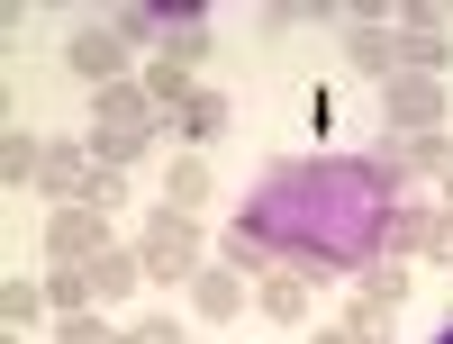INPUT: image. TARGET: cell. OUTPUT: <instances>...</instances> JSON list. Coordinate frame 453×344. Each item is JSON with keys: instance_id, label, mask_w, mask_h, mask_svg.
<instances>
[{"instance_id": "cell-1", "label": "cell", "mask_w": 453, "mask_h": 344, "mask_svg": "<svg viewBox=\"0 0 453 344\" xmlns=\"http://www.w3.org/2000/svg\"><path fill=\"white\" fill-rule=\"evenodd\" d=\"M390 200H399V181L372 155H318V164H273L236 226H254L263 254L299 281H345V272L363 281L381 263Z\"/></svg>"}, {"instance_id": "cell-2", "label": "cell", "mask_w": 453, "mask_h": 344, "mask_svg": "<svg viewBox=\"0 0 453 344\" xmlns=\"http://www.w3.org/2000/svg\"><path fill=\"white\" fill-rule=\"evenodd\" d=\"M136 254H145V281H191L200 272V218H181V209H155V218H145V236H136Z\"/></svg>"}, {"instance_id": "cell-3", "label": "cell", "mask_w": 453, "mask_h": 344, "mask_svg": "<svg viewBox=\"0 0 453 344\" xmlns=\"http://www.w3.org/2000/svg\"><path fill=\"white\" fill-rule=\"evenodd\" d=\"M127 64H136V55H127V36H119V27H73V36H64V73H82L91 91L127 82Z\"/></svg>"}, {"instance_id": "cell-4", "label": "cell", "mask_w": 453, "mask_h": 344, "mask_svg": "<svg viewBox=\"0 0 453 344\" xmlns=\"http://www.w3.org/2000/svg\"><path fill=\"white\" fill-rule=\"evenodd\" d=\"M444 64H453L444 10H408V19H399V73H418V82H444Z\"/></svg>"}, {"instance_id": "cell-5", "label": "cell", "mask_w": 453, "mask_h": 344, "mask_svg": "<svg viewBox=\"0 0 453 344\" xmlns=\"http://www.w3.org/2000/svg\"><path fill=\"white\" fill-rule=\"evenodd\" d=\"M372 164H381L390 181H444V172H453V136H444V127H426V136H390Z\"/></svg>"}, {"instance_id": "cell-6", "label": "cell", "mask_w": 453, "mask_h": 344, "mask_svg": "<svg viewBox=\"0 0 453 344\" xmlns=\"http://www.w3.org/2000/svg\"><path fill=\"white\" fill-rule=\"evenodd\" d=\"M444 82H418V73H399V82L381 91V118L399 127V136H426V127H444Z\"/></svg>"}, {"instance_id": "cell-7", "label": "cell", "mask_w": 453, "mask_h": 344, "mask_svg": "<svg viewBox=\"0 0 453 344\" xmlns=\"http://www.w3.org/2000/svg\"><path fill=\"white\" fill-rule=\"evenodd\" d=\"M46 254L55 263H100L109 254V218L100 209H55L46 218Z\"/></svg>"}, {"instance_id": "cell-8", "label": "cell", "mask_w": 453, "mask_h": 344, "mask_svg": "<svg viewBox=\"0 0 453 344\" xmlns=\"http://www.w3.org/2000/svg\"><path fill=\"white\" fill-rule=\"evenodd\" d=\"M91 181H100L91 145H46V172H36V190H46L55 209H82V200H91Z\"/></svg>"}, {"instance_id": "cell-9", "label": "cell", "mask_w": 453, "mask_h": 344, "mask_svg": "<svg viewBox=\"0 0 453 344\" xmlns=\"http://www.w3.org/2000/svg\"><path fill=\"white\" fill-rule=\"evenodd\" d=\"M345 64L363 73V82H381V91H390V82H399V27L354 19V27H345Z\"/></svg>"}, {"instance_id": "cell-10", "label": "cell", "mask_w": 453, "mask_h": 344, "mask_svg": "<svg viewBox=\"0 0 453 344\" xmlns=\"http://www.w3.org/2000/svg\"><path fill=\"white\" fill-rule=\"evenodd\" d=\"M164 136H181L191 155H200L209 136H226V91H191L181 109H164Z\"/></svg>"}, {"instance_id": "cell-11", "label": "cell", "mask_w": 453, "mask_h": 344, "mask_svg": "<svg viewBox=\"0 0 453 344\" xmlns=\"http://www.w3.org/2000/svg\"><path fill=\"white\" fill-rule=\"evenodd\" d=\"M164 109L145 100V82H109V91H91V127H155Z\"/></svg>"}, {"instance_id": "cell-12", "label": "cell", "mask_w": 453, "mask_h": 344, "mask_svg": "<svg viewBox=\"0 0 453 344\" xmlns=\"http://www.w3.org/2000/svg\"><path fill=\"white\" fill-rule=\"evenodd\" d=\"M191 309L209 326H236L245 317V272H191Z\"/></svg>"}, {"instance_id": "cell-13", "label": "cell", "mask_w": 453, "mask_h": 344, "mask_svg": "<svg viewBox=\"0 0 453 344\" xmlns=\"http://www.w3.org/2000/svg\"><path fill=\"white\" fill-rule=\"evenodd\" d=\"M200 200H218V172H209L200 155H181V164L164 172V209H181V218H200Z\"/></svg>"}, {"instance_id": "cell-14", "label": "cell", "mask_w": 453, "mask_h": 344, "mask_svg": "<svg viewBox=\"0 0 453 344\" xmlns=\"http://www.w3.org/2000/svg\"><path fill=\"white\" fill-rule=\"evenodd\" d=\"M164 55H173V64H209V55H218L209 19H200V10H164Z\"/></svg>"}, {"instance_id": "cell-15", "label": "cell", "mask_w": 453, "mask_h": 344, "mask_svg": "<svg viewBox=\"0 0 453 344\" xmlns=\"http://www.w3.org/2000/svg\"><path fill=\"white\" fill-rule=\"evenodd\" d=\"M309 290H318V281H299V272H273V281L254 290V309L273 317V326H299V317H309Z\"/></svg>"}, {"instance_id": "cell-16", "label": "cell", "mask_w": 453, "mask_h": 344, "mask_svg": "<svg viewBox=\"0 0 453 344\" xmlns=\"http://www.w3.org/2000/svg\"><path fill=\"white\" fill-rule=\"evenodd\" d=\"M155 127H164V118H155ZM155 127H91V164H100V172H127L145 145H155Z\"/></svg>"}, {"instance_id": "cell-17", "label": "cell", "mask_w": 453, "mask_h": 344, "mask_svg": "<svg viewBox=\"0 0 453 344\" xmlns=\"http://www.w3.org/2000/svg\"><path fill=\"white\" fill-rule=\"evenodd\" d=\"M136 281H145V254H136V245H109V254L91 263V299H127Z\"/></svg>"}, {"instance_id": "cell-18", "label": "cell", "mask_w": 453, "mask_h": 344, "mask_svg": "<svg viewBox=\"0 0 453 344\" xmlns=\"http://www.w3.org/2000/svg\"><path fill=\"white\" fill-rule=\"evenodd\" d=\"M426 226H435V209L426 200H390V236H381V254H426Z\"/></svg>"}, {"instance_id": "cell-19", "label": "cell", "mask_w": 453, "mask_h": 344, "mask_svg": "<svg viewBox=\"0 0 453 344\" xmlns=\"http://www.w3.org/2000/svg\"><path fill=\"white\" fill-rule=\"evenodd\" d=\"M136 82H145V100H155V109H181V100L200 91V82H191V64H173V55H145Z\"/></svg>"}, {"instance_id": "cell-20", "label": "cell", "mask_w": 453, "mask_h": 344, "mask_svg": "<svg viewBox=\"0 0 453 344\" xmlns=\"http://www.w3.org/2000/svg\"><path fill=\"white\" fill-rule=\"evenodd\" d=\"M36 172H46V136L10 127V145H0V181H10V190H36Z\"/></svg>"}, {"instance_id": "cell-21", "label": "cell", "mask_w": 453, "mask_h": 344, "mask_svg": "<svg viewBox=\"0 0 453 344\" xmlns=\"http://www.w3.org/2000/svg\"><path fill=\"white\" fill-rule=\"evenodd\" d=\"M46 299H55V317L100 309V299H91V263H55V272H46Z\"/></svg>"}, {"instance_id": "cell-22", "label": "cell", "mask_w": 453, "mask_h": 344, "mask_svg": "<svg viewBox=\"0 0 453 344\" xmlns=\"http://www.w3.org/2000/svg\"><path fill=\"white\" fill-rule=\"evenodd\" d=\"M46 309H55V299H46V281H19V272H10V290H0V326H19V335H27Z\"/></svg>"}, {"instance_id": "cell-23", "label": "cell", "mask_w": 453, "mask_h": 344, "mask_svg": "<svg viewBox=\"0 0 453 344\" xmlns=\"http://www.w3.org/2000/svg\"><path fill=\"white\" fill-rule=\"evenodd\" d=\"M345 326H354V344H399V309H381V299H363V290H354Z\"/></svg>"}, {"instance_id": "cell-24", "label": "cell", "mask_w": 453, "mask_h": 344, "mask_svg": "<svg viewBox=\"0 0 453 344\" xmlns=\"http://www.w3.org/2000/svg\"><path fill=\"white\" fill-rule=\"evenodd\" d=\"M354 290H363V299H381V309H399V299H408V263H399V254H381Z\"/></svg>"}, {"instance_id": "cell-25", "label": "cell", "mask_w": 453, "mask_h": 344, "mask_svg": "<svg viewBox=\"0 0 453 344\" xmlns=\"http://www.w3.org/2000/svg\"><path fill=\"white\" fill-rule=\"evenodd\" d=\"M55 344H127V326H109L100 309H82V317H55Z\"/></svg>"}, {"instance_id": "cell-26", "label": "cell", "mask_w": 453, "mask_h": 344, "mask_svg": "<svg viewBox=\"0 0 453 344\" xmlns=\"http://www.w3.org/2000/svg\"><path fill=\"white\" fill-rule=\"evenodd\" d=\"M82 209H100V218H119V209H127V172H100V181H91V200H82Z\"/></svg>"}, {"instance_id": "cell-27", "label": "cell", "mask_w": 453, "mask_h": 344, "mask_svg": "<svg viewBox=\"0 0 453 344\" xmlns=\"http://www.w3.org/2000/svg\"><path fill=\"white\" fill-rule=\"evenodd\" d=\"M127 344H181V326H173V317H164V309H145V317H136V326H127Z\"/></svg>"}, {"instance_id": "cell-28", "label": "cell", "mask_w": 453, "mask_h": 344, "mask_svg": "<svg viewBox=\"0 0 453 344\" xmlns=\"http://www.w3.org/2000/svg\"><path fill=\"white\" fill-rule=\"evenodd\" d=\"M426 263H444V272H453V209H435V226H426Z\"/></svg>"}, {"instance_id": "cell-29", "label": "cell", "mask_w": 453, "mask_h": 344, "mask_svg": "<svg viewBox=\"0 0 453 344\" xmlns=\"http://www.w3.org/2000/svg\"><path fill=\"white\" fill-rule=\"evenodd\" d=\"M309 344H354V326H345V317H335V326H318Z\"/></svg>"}, {"instance_id": "cell-30", "label": "cell", "mask_w": 453, "mask_h": 344, "mask_svg": "<svg viewBox=\"0 0 453 344\" xmlns=\"http://www.w3.org/2000/svg\"><path fill=\"white\" fill-rule=\"evenodd\" d=\"M435 344H453V317H444V326H435Z\"/></svg>"}, {"instance_id": "cell-31", "label": "cell", "mask_w": 453, "mask_h": 344, "mask_svg": "<svg viewBox=\"0 0 453 344\" xmlns=\"http://www.w3.org/2000/svg\"><path fill=\"white\" fill-rule=\"evenodd\" d=\"M444 200H453V172H444Z\"/></svg>"}, {"instance_id": "cell-32", "label": "cell", "mask_w": 453, "mask_h": 344, "mask_svg": "<svg viewBox=\"0 0 453 344\" xmlns=\"http://www.w3.org/2000/svg\"><path fill=\"white\" fill-rule=\"evenodd\" d=\"M444 317H453V309H444Z\"/></svg>"}]
</instances>
